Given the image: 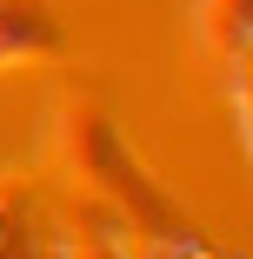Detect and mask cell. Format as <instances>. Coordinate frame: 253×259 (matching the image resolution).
Masks as SVG:
<instances>
[{
    "label": "cell",
    "mask_w": 253,
    "mask_h": 259,
    "mask_svg": "<svg viewBox=\"0 0 253 259\" xmlns=\"http://www.w3.org/2000/svg\"><path fill=\"white\" fill-rule=\"evenodd\" d=\"M54 160H60L74 180L100 186V173H107V166H120L114 126L100 120L93 107H60V120H54Z\"/></svg>",
    "instance_id": "obj_1"
},
{
    "label": "cell",
    "mask_w": 253,
    "mask_h": 259,
    "mask_svg": "<svg viewBox=\"0 0 253 259\" xmlns=\"http://www.w3.org/2000/svg\"><path fill=\"white\" fill-rule=\"evenodd\" d=\"M193 40L207 60H220V73H233V87H246L253 0H193Z\"/></svg>",
    "instance_id": "obj_2"
},
{
    "label": "cell",
    "mask_w": 253,
    "mask_h": 259,
    "mask_svg": "<svg viewBox=\"0 0 253 259\" xmlns=\"http://www.w3.org/2000/svg\"><path fill=\"white\" fill-rule=\"evenodd\" d=\"M60 54V27L40 0H0V60H47Z\"/></svg>",
    "instance_id": "obj_3"
},
{
    "label": "cell",
    "mask_w": 253,
    "mask_h": 259,
    "mask_svg": "<svg viewBox=\"0 0 253 259\" xmlns=\"http://www.w3.org/2000/svg\"><path fill=\"white\" fill-rule=\"evenodd\" d=\"M127 252H133V259H213L193 233H154V239H140V246H127Z\"/></svg>",
    "instance_id": "obj_4"
},
{
    "label": "cell",
    "mask_w": 253,
    "mask_h": 259,
    "mask_svg": "<svg viewBox=\"0 0 253 259\" xmlns=\"http://www.w3.org/2000/svg\"><path fill=\"white\" fill-rule=\"evenodd\" d=\"M0 259H40V252H33V246H27V239H20V233H14V239H7V246H0Z\"/></svg>",
    "instance_id": "obj_5"
},
{
    "label": "cell",
    "mask_w": 253,
    "mask_h": 259,
    "mask_svg": "<svg viewBox=\"0 0 253 259\" xmlns=\"http://www.w3.org/2000/svg\"><path fill=\"white\" fill-rule=\"evenodd\" d=\"M14 233H20V220H14V206H7V199H0V246H7Z\"/></svg>",
    "instance_id": "obj_6"
},
{
    "label": "cell",
    "mask_w": 253,
    "mask_h": 259,
    "mask_svg": "<svg viewBox=\"0 0 253 259\" xmlns=\"http://www.w3.org/2000/svg\"><path fill=\"white\" fill-rule=\"evenodd\" d=\"M0 67H7V60H0Z\"/></svg>",
    "instance_id": "obj_7"
}]
</instances>
